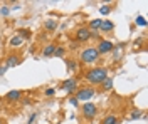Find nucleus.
Listing matches in <instances>:
<instances>
[{
	"mask_svg": "<svg viewBox=\"0 0 148 124\" xmlns=\"http://www.w3.org/2000/svg\"><path fill=\"white\" fill-rule=\"evenodd\" d=\"M36 117H37V114H36V112H34V114H32V116H30V117H29V123H27V124H32V123H34V121H36Z\"/></svg>",
	"mask_w": 148,
	"mask_h": 124,
	"instance_id": "nucleus-26",
	"label": "nucleus"
},
{
	"mask_svg": "<svg viewBox=\"0 0 148 124\" xmlns=\"http://www.w3.org/2000/svg\"><path fill=\"white\" fill-rule=\"evenodd\" d=\"M106 77H108V70L104 67H94V69H89L86 72V79H88V82L92 84V86L101 84Z\"/></svg>",
	"mask_w": 148,
	"mask_h": 124,
	"instance_id": "nucleus-1",
	"label": "nucleus"
},
{
	"mask_svg": "<svg viewBox=\"0 0 148 124\" xmlns=\"http://www.w3.org/2000/svg\"><path fill=\"white\" fill-rule=\"evenodd\" d=\"M64 54H66V49L64 47H57V45H56V50H54V56H56V57H62Z\"/></svg>",
	"mask_w": 148,
	"mask_h": 124,
	"instance_id": "nucleus-17",
	"label": "nucleus"
},
{
	"mask_svg": "<svg viewBox=\"0 0 148 124\" xmlns=\"http://www.w3.org/2000/svg\"><path fill=\"white\" fill-rule=\"evenodd\" d=\"M101 86H103L104 91H111V89H113V79H111V77H106L101 82Z\"/></svg>",
	"mask_w": 148,
	"mask_h": 124,
	"instance_id": "nucleus-15",
	"label": "nucleus"
},
{
	"mask_svg": "<svg viewBox=\"0 0 148 124\" xmlns=\"http://www.w3.org/2000/svg\"><path fill=\"white\" fill-rule=\"evenodd\" d=\"M103 124H118V119H116V116H108V117H104V121Z\"/></svg>",
	"mask_w": 148,
	"mask_h": 124,
	"instance_id": "nucleus-16",
	"label": "nucleus"
},
{
	"mask_svg": "<svg viewBox=\"0 0 148 124\" xmlns=\"http://www.w3.org/2000/svg\"><path fill=\"white\" fill-rule=\"evenodd\" d=\"M44 27H46L47 30H56L57 29V20H54V19H47L46 22H44Z\"/></svg>",
	"mask_w": 148,
	"mask_h": 124,
	"instance_id": "nucleus-11",
	"label": "nucleus"
},
{
	"mask_svg": "<svg viewBox=\"0 0 148 124\" xmlns=\"http://www.w3.org/2000/svg\"><path fill=\"white\" fill-rule=\"evenodd\" d=\"M9 14H10L9 7H5V5H3V7H0V15H3V17H5V15H9Z\"/></svg>",
	"mask_w": 148,
	"mask_h": 124,
	"instance_id": "nucleus-22",
	"label": "nucleus"
},
{
	"mask_svg": "<svg viewBox=\"0 0 148 124\" xmlns=\"http://www.w3.org/2000/svg\"><path fill=\"white\" fill-rule=\"evenodd\" d=\"M113 49H114V44H113L111 40H108V39H104V40H101V42L98 44L96 50H98V54L101 56V54H110Z\"/></svg>",
	"mask_w": 148,
	"mask_h": 124,
	"instance_id": "nucleus-5",
	"label": "nucleus"
},
{
	"mask_svg": "<svg viewBox=\"0 0 148 124\" xmlns=\"http://www.w3.org/2000/svg\"><path fill=\"white\" fill-rule=\"evenodd\" d=\"M5 70H7V67H5V66L0 67V76H3V74H5Z\"/></svg>",
	"mask_w": 148,
	"mask_h": 124,
	"instance_id": "nucleus-27",
	"label": "nucleus"
},
{
	"mask_svg": "<svg viewBox=\"0 0 148 124\" xmlns=\"http://www.w3.org/2000/svg\"><path fill=\"white\" fill-rule=\"evenodd\" d=\"M61 87L64 89L66 92H76L77 91V79L76 77H69V79H66L64 82L61 84Z\"/></svg>",
	"mask_w": 148,
	"mask_h": 124,
	"instance_id": "nucleus-6",
	"label": "nucleus"
},
{
	"mask_svg": "<svg viewBox=\"0 0 148 124\" xmlns=\"http://www.w3.org/2000/svg\"><path fill=\"white\" fill-rule=\"evenodd\" d=\"M98 114V107L96 104H92V102H84L83 104V116L86 119H94Z\"/></svg>",
	"mask_w": 148,
	"mask_h": 124,
	"instance_id": "nucleus-4",
	"label": "nucleus"
},
{
	"mask_svg": "<svg viewBox=\"0 0 148 124\" xmlns=\"http://www.w3.org/2000/svg\"><path fill=\"white\" fill-rule=\"evenodd\" d=\"M138 117H141V112L140 111H133L131 112V119H138Z\"/></svg>",
	"mask_w": 148,
	"mask_h": 124,
	"instance_id": "nucleus-25",
	"label": "nucleus"
},
{
	"mask_svg": "<svg viewBox=\"0 0 148 124\" xmlns=\"http://www.w3.org/2000/svg\"><path fill=\"white\" fill-rule=\"evenodd\" d=\"M69 102H71V104H73L74 107H77V106H79V101H77L76 97H69Z\"/></svg>",
	"mask_w": 148,
	"mask_h": 124,
	"instance_id": "nucleus-24",
	"label": "nucleus"
},
{
	"mask_svg": "<svg viewBox=\"0 0 148 124\" xmlns=\"http://www.w3.org/2000/svg\"><path fill=\"white\" fill-rule=\"evenodd\" d=\"M20 96H22V92L14 89V91H9V92H7L5 99H7L9 102H17V101H20Z\"/></svg>",
	"mask_w": 148,
	"mask_h": 124,
	"instance_id": "nucleus-8",
	"label": "nucleus"
},
{
	"mask_svg": "<svg viewBox=\"0 0 148 124\" xmlns=\"http://www.w3.org/2000/svg\"><path fill=\"white\" fill-rule=\"evenodd\" d=\"M22 42H24V39L20 37V35H17V34H15V35H14V37L10 39V47H18V45H20V44H22Z\"/></svg>",
	"mask_w": 148,
	"mask_h": 124,
	"instance_id": "nucleus-14",
	"label": "nucleus"
},
{
	"mask_svg": "<svg viewBox=\"0 0 148 124\" xmlns=\"http://www.w3.org/2000/svg\"><path fill=\"white\" fill-rule=\"evenodd\" d=\"M113 27H114V25H113L111 20H101V27H99V29H101L103 32H110V30H113Z\"/></svg>",
	"mask_w": 148,
	"mask_h": 124,
	"instance_id": "nucleus-13",
	"label": "nucleus"
},
{
	"mask_svg": "<svg viewBox=\"0 0 148 124\" xmlns=\"http://www.w3.org/2000/svg\"><path fill=\"white\" fill-rule=\"evenodd\" d=\"M0 124H2V123H0Z\"/></svg>",
	"mask_w": 148,
	"mask_h": 124,
	"instance_id": "nucleus-28",
	"label": "nucleus"
},
{
	"mask_svg": "<svg viewBox=\"0 0 148 124\" xmlns=\"http://www.w3.org/2000/svg\"><path fill=\"white\" fill-rule=\"evenodd\" d=\"M76 39H77L79 42H86V40H89V39H91V30L88 29V27H79L77 32H76Z\"/></svg>",
	"mask_w": 148,
	"mask_h": 124,
	"instance_id": "nucleus-7",
	"label": "nucleus"
},
{
	"mask_svg": "<svg viewBox=\"0 0 148 124\" xmlns=\"http://www.w3.org/2000/svg\"><path fill=\"white\" fill-rule=\"evenodd\" d=\"M98 59H99V54H98L96 47H86L81 52V60L84 64H94Z\"/></svg>",
	"mask_w": 148,
	"mask_h": 124,
	"instance_id": "nucleus-2",
	"label": "nucleus"
},
{
	"mask_svg": "<svg viewBox=\"0 0 148 124\" xmlns=\"http://www.w3.org/2000/svg\"><path fill=\"white\" fill-rule=\"evenodd\" d=\"M17 35H20V37H22L24 40H25V39L30 37V32H29L27 29H20V30H18V34H17Z\"/></svg>",
	"mask_w": 148,
	"mask_h": 124,
	"instance_id": "nucleus-18",
	"label": "nucleus"
},
{
	"mask_svg": "<svg viewBox=\"0 0 148 124\" xmlns=\"http://www.w3.org/2000/svg\"><path fill=\"white\" fill-rule=\"evenodd\" d=\"M99 12H101V15H110L111 7H108V5H103L101 9H99Z\"/></svg>",
	"mask_w": 148,
	"mask_h": 124,
	"instance_id": "nucleus-19",
	"label": "nucleus"
},
{
	"mask_svg": "<svg viewBox=\"0 0 148 124\" xmlns=\"http://www.w3.org/2000/svg\"><path fill=\"white\" fill-rule=\"evenodd\" d=\"M54 50H56V45L54 44H47L44 50H42V56L44 57H51V56H54Z\"/></svg>",
	"mask_w": 148,
	"mask_h": 124,
	"instance_id": "nucleus-10",
	"label": "nucleus"
},
{
	"mask_svg": "<svg viewBox=\"0 0 148 124\" xmlns=\"http://www.w3.org/2000/svg\"><path fill=\"white\" fill-rule=\"evenodd\" d=\"M101 27V19H94V20H89V27L88 29L91 32H96V30Z\"/></svg>",
	"mask_w": 148,
	"mask_h": 124,
	"instance_id": "nucleus-12",
	"label": "nucleus"
},
{
	"mask_svg": "<svg viewBox=\"0 0 148 124\" xmlns=\"http://www.w3.org/2000/svg\"><path fill=\"white\" fill-rule=\"evenodd\" d=\"M44 94H46L47 97H52V96L56 94V89H54V87H47L46 91H44Z\"/></svg>",
	"mask_w": 148,
	"mask_h": 124,
	"instance_id": "nucleus-21",
	"label": "nucleus"
},
{
	"mask_svg": "<svg viewBox=\"0 0 148 124\" xmlns=\"http://www.w3.org/2000/svg\"><path fill=\"white\" fill-rule=\"evenodd\" d=\"M76 67H77V66H76V62H74V60H69V62H67V69H69V70H73V72H74V70H76Z\"/></svg>",
	"mask_w": 148,
	"mask_h": 124,
	"instance_id": "nucleus-23",
	"label": "nucleus"
},
{
	"mask_svg": "<svg viewBox=\"0 0 148 124\" xmlns=\"http://www.w3.org/2000/svg\"><path fill=\"white\" fill-rule=\"evenodd\" d=\"M96 89L94 87H83L79 91H76V99L77 101H89L91 97H94Z\"/></svg>",
	"mask_w": 148,
	"mask_h": 124,
	"instance_id": "nucleus-3",
	"label": "nucleus"
},
{
	"mask_svg": "<svg viewBox=\"0 0 148 124\" xmlns=\"http://www.w3.org/2000/svg\"><path fill=\"white\" fill-rule=\"evenodd\" d=\"M136 24H138V25H141V27H145V25H147V20H145V17H143V15H138V17H136Z\"/></svg>",
	"mask_w": 148,
	"mask_h": 124,
	"instance_id": "nucleus-20",
	"label": "nucleus"
},
{
	"mask_svg": "<svg viewBox=\"0 0 148 124\" xmlns=\"http://www.w3.org/2000/svg\"><path fill=\"white\" fill-rule=\"evenodd\" d=\"M18 60H20V59H18V56H9V57H7V62H5V67H7V69H10V67H15L18 64Z\"/></svg>",
	"mask_w": 148,
	"mask_h": 124,
	"instance_id": "nucleus-9",
	"label": "nucleus"
}]
</instances>
